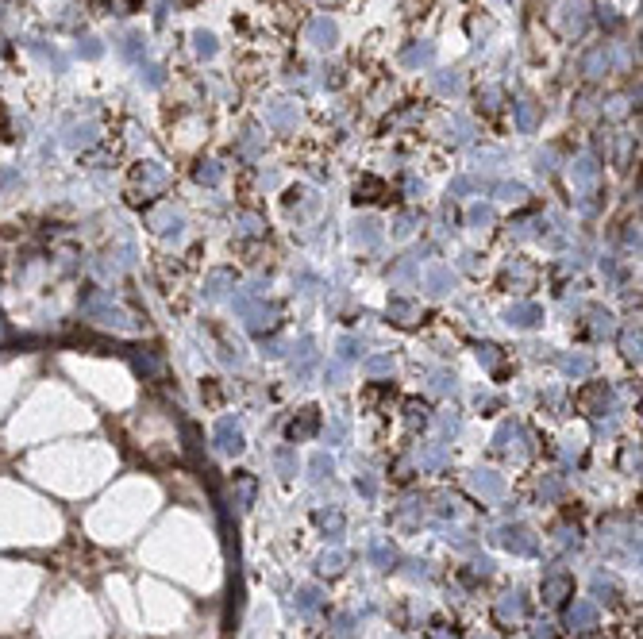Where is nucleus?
I'll return each mask as SVG.
<instances>
[{"label":"nucleus","mask_w":643,"mask_h":639,"mask_svg":"<svg viewBox=\"0 0 643 639\" xmlns=\"http://www.w3.org/2000/svg\"><path fill=\"white\" fill-rule=\"evenodd\" d=\"M540 320H543L540 304H513V308H508V323H513V328H535Z\"/></svg>","instance_id":"1"},{"label":"nucleus","mask_w":643,"mask_h":639,"mask_svg":"<svg viewBox=\"0 0 643 639\" xmlns=\"http://www.w3.org/2000/svg\"><path fill=\"white\" fill-rule=\"evenodd\" d=\"M390 316L397 320V323H404V328H409V323H416L420 320V304H412V301H390Z\"/></svg>","instance_id":"2"},{"label":"nucleus","mask_w":643,"mask_h":639,"mask_svg":"<svg viewBox=\"0 0 643 639\" xmlns=\"http://www.w3.org/2000/svg\"><path fill=\"white\" fill-rule=\"evenodd\" d=\"M316 432V408H305V416H300V424L293 420L289 424V440H305V435Z\"/></svg>","instance_id":"3"},{"label":"nucleus","mask_w":643,"mask_h":639,"mask_svg":"<svg viewBox=\"0 0 643 639\" xmlns=\"http://www.w3.org/2000/svg\"><path fill=\"white\" fill-rule=\"evenodd\" d=\"M451 281H455V278H451V270H432V274H428V293L443 297V293L451 289Z\"/></svg>","instance_id":"4"},{"label":"nucleus","mask_w":643,"mask_h":639,"mask_svg":"<svg viewBox=\"0 0 643 639\" xmlns=\"http://www.w3.org/2000/svg\"><path fill=\"white\" fill-rule=\"evenodd\" d=\"M220 447H224V451H239V447H243V435H239V427H231V424H220Z\"/></svg>","instance_id":"5"},{"label":"nucleus","mask_w":643,"mask_h":639,"mask_svg":"<svg viewBox=\"0 0 643 639\" xmlns=\"http://www.w3.org/2000/svg\"><path fill=\"white\" fill-rule=\"evenodd\" d=\"M563 366L570 374H590V358H563Z\"/></svg>","instance_id":"6"},{"label":"nucleus","mask_w":643,"mask_h":639,"mask_svg":"<svg viewBox=\"0 0 643 639\" xmlns=\"http://www.w3.org/2000/svg\"><path fill=\"white\" fill-rule=\"evenodd\" d=\"M366 366H370V374H385V370H393V358L377 355V358H370V362H366Z\"/></svg>","instance_id":"7"},{"label":"nucleus","mask_w":643,"mask_h":639,"mask_svg":"<svg viewBox=\"0 0 643 639\" xmlns=\"http://www.w3.org/2000/svg\"><path fill=\"white\" fill-rule=\"evenodd\" d=\"M624 355H628V358H632V355H639V331H636V336L628 331V339H624Z\"/></svg>","instance_id":"8"},{"label":"nucleus","mask_w":643,"mask_h":639,"mask_svg":"<svg viewBox=\"0 0 643 639\" xmlns=\"http://www.w3.org/2000/svg\"><path fill=\"white\" fill-rule=\"evenodd\" d=\"M547 593H551V601H563V593H566V581H551V586H547Z\"/></svg>","instance_id":"9"},{"label":"nucleus","mask_w":643,"mask_h":639,"mask_svg":"<svg viewBox=\"0 0 643 639\" xmlns=\"http://www.w3.org/2000/svg\"><path fill=\"white\" fill-rule=\"evenodd\" d=\"M478 358H486L489 366H493V362H497V347H481V350H478Z\"/></svg>","instance_id":"10"},{"label":"nucleus","mask_w":643,"mask_h":639,"mask_svg":"<svg viewBox=\"0 0 643 639\" xmlns=\"http://www.w3.org/2000/svg\"><path fill=\"white\" fill-rule=\"evenodd\" d=\"M0 339H4V328H0Z\"/></svg>","instance_id":"11"}]
</instances>
